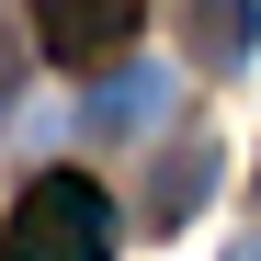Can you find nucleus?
Returning <instances> with one entry per match:
<instances>
[{
	"instance_id": "nucleus-3",
	"label": "nucleus",
	"mask_w": 261,
	"mask_h": 261,
	"mask_svg": "<svg viewBox=\"0 0 261 261\" xmlns=\"http://www.w3.org/2000/svg\"><path fill=\"white\" fill-rule=\"evenodd\" d=\"M250 46H261V0H182V57L193 68H250Z\"/></svg>"
},
{
	"instance_id": "nucleus-5",
	"label": "nucleus",
	"mask_w": 261,
	"mask_h": 261,
	"mask_svg": "<svg viewBox=\"0 0 261 261\" xmlns=\"http://www.w3.org/2000/svg\"><path fill=\"white\" fill-rule=\"evenodd\" d=\"M204 182H216V148H204V137L170 148V159H159V193H148V227H182V216L204 204Z\"/></svg>"
},
{
	"instance_id": "nucleus-4",
	"label": "nucleus",
	"mask_w": 261,
	"mask_h": 261,
	"mask_svg": "<svg viewBox=\"0 0 261 261\" xmlns=\"http://www.w3.org/2000/svg\"><path fill=\"white\" fill-rule=\"evenodd\" d=\"M159 114H170V80H159V68H102V91L80 102L91 137H148Z\"/></svg>"
},
{
	"instance_id": "nucleus-6",
	"label": "nucleus",
	"mask_w": 261,
	"mask_h": 261,
	"mask_svg": "<svg viewBox=\"0 0 261 261\" xmlns=\"http://www.w3.org/2000/svg\"><path fill=\"white\" fill-rule=\"evenodd\" d=\"M227 261H261V250H227Z\"/></svg>"
},
{
	"instance_id": "nucleus-7",
	"label": "nucleus",
	"mask_w": 261,
	"mask_h": 261,
	"mask_svg": "<svg viewBox=\"0 0 261 261\" xmlns=\"http://www.w3.org/2000/svg\"><path fill=\"white\" fill-rule=\"evenodd\" d=\"M250 204H261V182H250Z\"/></svg>"
},
{
	"instance_id": "nucleus-2",
	"label": "nucleus",
	"mask_w": 261,
	"mask_h": 261,
	"mask_svg": "<svg viewBox=\"0 0 261 261\" xmlns=\"http://www.w3.org/2000/svg\"><path fill=\"white\" fill-rule=\"evenodd\" d=\"M23 23H34V46H46L57 68H114L125 46H137L148 0H23Z\"/></svg>"
},
{
	"instance_id": "nucleus-1",
	"label": "nucleus",
	"mask_w": 261,
	"mask_h": 261,
	"mask_svg": "<svg viewBox=\"0 0 261 261\" xmlns=\"http://www.w3.org/2000/svg\"><path fill=\"white\" fill-rule=\"evenodd\" d=\"M114 193L91 170H34L0 216V261H114Z\"/></svg>"
}]
</instances>
